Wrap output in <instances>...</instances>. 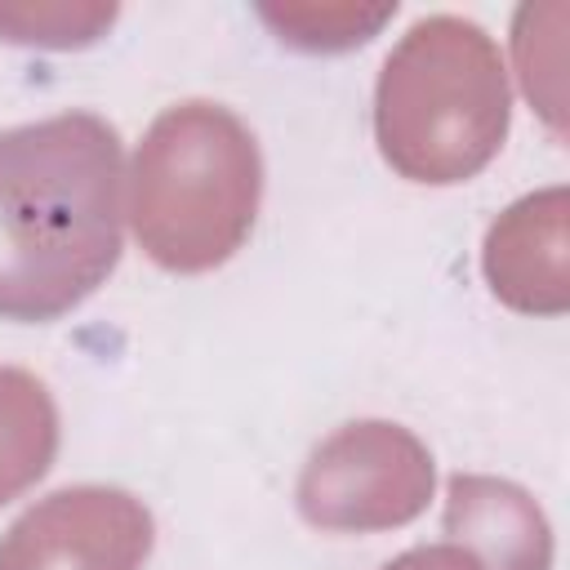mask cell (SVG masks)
<instances>
[{"label":"cell","instance_id":"6da1fadb","mask_svg":"<svg viewBox=\"0 0 570 570\" xmlns=\"http://www.w3.org/2000/svg\"><path fill=\"white\" fill-rule=\"evenodd\" d=\"M120 138L89 111L0 134V316L53 321L120 258Z\"/></svg>","mask_w":570,"mask_h":570}]
</instances>
